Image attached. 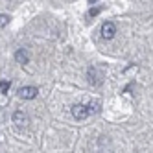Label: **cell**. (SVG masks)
Here are the masks:
<instances>
[{
  "label": "cell",
  "instance_id": "1",
  "mask_svg": "<svg viewBox=\"0 0 153 153\" xmlns=\"http://www.w3.org/2000/svg\"><path fill=\"white\" fill-rule=\"evenodd\" d=\"M37 92H39V89H37V87H31V85H28V87H22V89L19 91V96L22 98V100H33V98L37 96Z\"/></svg>",
  "mask_w": 153,
  "mask_h": 153
},
{
  "label": "cell",
  "instance_id": "2",
  "mask_svg": "<svg viewBox=\"0 0 153 153\" xmlns=\"http://www.w3.org/2000/svg\"><path fill=\"white\" fill-rule=\"evenodd\" d=\"M72 114H74L76 120H85L87 116H89V111H87V107L83 103H76L72 107Z\"/></svg>",
  "mask_w": 153,
  "mask_h": 153
},
{
  "label": "cell",
  "instance_id": "3",
  "mask_svg": "<svg viewBox=\"0 0 153 153\" xmlns=\"http://www.w3.org/2000/svg\"><path fill=\"white\" fill-rule=\"evenodd\" d=\"M114 33H116L114 22H103V26H102V37L103 39H113Z\"/></svg>",
  "mask_w": 153,
  "mask_h": 153
},
{
  "label": "cell",
  "instance_id": "4",
  "mask_svg": "<svg viewBox=\"0 0 153 153\" xmlns=\"http://www.w3.org/2000/svg\"><path fill=\"white\" fill-rule=\"evenodd\" d=\"M15 59H17L20 65H26V63L30 61V53H28L24 48H20V50H17V53H15Z\"/></svg>",
  "mask_w": 153,
  "mask_h": 153
},
{
  "label": "cell",
  "instance_id": "5",
  "mask_svg": "<svg viewBox=\"0 0 153 153\" xmlns=\"http://www.w3.org/2000/svg\"><path fill=\"white\" fill-rule=\"evenodd\" d=\"M13 122H15L17 126H22V127H24V126L28 124V116H26L22 111H17V113L13 114Z\"/></svg>",
  "mask_w": 153,
  "mask_h": 153
},
{
  "label": "cell",
  "instance_id": "6",
  "mask_svg": "<svg viewBox=\"0 0 153 153\" xmlns=\"http://www.w3.org/2000/svg\"><path fill=\"white\" fill-rule=\"evenodd\" d=\"M7 22H9V17H7L6 13H0V28L7 26Z\"/></svg>",
  "mask_w": 153,
  "mask_h": 153
},
{
  "label": "cell",
  "instance_id": "7",
  "mask_svg": "<svg viewBox=\"0 0 153 153\" xmlns=\"http://www.w3.org/2000/svg\"><path fill=\"white\" fill-rule=\"evenodd\" d=\"M9 91V81H0V92H7Z\"/></svg>",
  "mask_w": 153,
  "mask_h": 153
},
{
  "label": "cell",
  "instance_id": "8",
  "mask_svg": "<svg viewBox=\"0 0 153 153\" xmlns=\"http://www.w3.org/2000/svg\"><path fill=\"white\" fill-rule=\"evenodd\" d=\"M98 13H100V7H94V9H91V11H89V17H96Z\"/></svg>",
  "mask_w": 153,
  "mask_h": 153
}]
</instances>
